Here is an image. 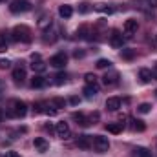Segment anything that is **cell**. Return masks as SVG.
<instances>
[{
    "instance_id": "obj_30",
    "label": "cell",
    "mask_w": 157,
    "mask_h": 157,
    "mask_svg": "<svg viewBox=\"0 0 157 157\" xmlns=\"http://www.w3.org/2000/svg\"><path fill=\"white\" fill-rule=\"evenodd\" d=\"M84 80H86V84H97V77L93 73H86L84 75Z\"/></svg>"
},
{
    "instance_id": "obj_18",
    "label": "cell",
    "mask_w": 157,
    "mask_h": 157,
    "mask_svg": "<svg viewBox=\"0 0 157 157\" xmlns=\"http://www.w3.org/2000/svg\"><path fill=\"white\" fill-rule=\"evenodd\" d=\"M46 68H48V64H46L44 60H33V62H31V70H33L35 73H42V71H46Z\"/></svg>"
},
{
    "instance_id": "obj_36",
    "label": "cell",
    "mask_w": 157,
    "mask_h": 157,
    "mask_svg": "<svg viewBox=\"0 0 157 157\" xmlns=\"http://www.w3.org/2000/svg\"><path fill=\"white\" fill-rule=\"evenodd\" d=\"M4 157H18V154H17V152H6Z\"/></svg>"
},
{
    "instance_id": "obj_8",
    "label": "cell",
    "mask_w": 157,
    "mask_h": 157,
    "mask_svg": "<svg viewBox=\"0 0 157 157\" xmlns=\"http://www.w3.org/2000/svg\"><path fill=\"white\" fill-rule=\"evenodd\" d=\"M55 133L60 137V139H70V135H71V130H70V124L68 122H57V126H55Z\"/></svg>"
},
{
    "instance_id": "obj_34",
    "label": "cell",
    "mask_w": 157,
    "mask_h": 157,
    "mask_svg": "<svg viewBox=\"0 0 157 157\" xmlns=\"http://www.w3.org/2000/svg\"><path fill=\"white\" fill-rule=\"evenodd\" d=\"M4 93H6V84H4V80L0 78V99L4 97Z\"/></svg>"
},
{
    "instance_id": "obj_4",
    "label": "cell",
    "mask_w": 157,
    "mask_h": 157,
    "mask_svg": "<svg viewBox=\"0 0 157 157\" xmlns=\"http://www.w3.org/2000/svg\"><path fill=\"white\" fill-rule=\"evenodd\" d=\"M31 9V4L28 2V0H11V4H9V11L11 13H26V11H29Z\"/></svg>"
},
{
    "instance_id": "obj_32",
    "label": "cell",
    "mask_w": 157,
    "mask_h": 157,
    "mask_svg": "<svg viewBox=\"0 0 157 157\" xmlns=\"http://www.w3.org/2000/svg\"><path fill=\"white\" fill-rule=\"evenodd\" d=\"M7 68H11V60L2 59V60H0V70H7Z\"/></svg>"
},
{
    "instance_id": "obj_28",
    "label": "cell",
    "mask_w": 157,
    "mask_h": 157,
    "mask_svg": "<svg viewBox=\"0 0 157 157\" xmlns=\"http://www.w3.org/2000/svg\"><path fill=\"white\" fill-rule=\"evenodd\" d=\"M110 66H112V62H110L108 59H99V60H97V68H99V70H106V68H110Z\"/></svg>"
},
{
    "instance_id": "obj_6",
    "label": "cell",
    "mask_w": 157,
    "mask_h": 157,
    "mask_svg": "<svg viewBox=\"0 0 157 157\" xmlns=\"http://www.w3.org/2000/svg\"><path fill=\"white\" fill-rule=\"evenodd\" d=\"M66 64H68V57H66V53H57V55H53V57L49 59V66H53V68H57V70L64 68Z\"/></svg>"
},
{
    "instance_id": "obj_37",
    "label": "cell",
    "mask_w": 157,
    "mask_h": 157,
    "mask_svg": "<svg viewBox=\"0 0 157 157\" xmlns=\"http://www.w3.org/2000/svg\"><path fill=\"white\" fill-rule=\"evenodd\" d=\"M146 2H148L150 7H157V0H146Z\"/></svg>"
},
{
    "instance_id": "obj_23",
    "label": "cell",
    "mask_w": 157,
    "mask_h": 157,
    "mask_svg": "<svg viewBox=\"0 0 157 157\" xmlns=\"http://www.w3.org/2000/svg\"><path fill=\"white\" fill-rule=\"evenodd\" d=\"M106 130L110 133H121L122 132V122H110V124H106Z\"/></svg>"
},
{
    "instance_id": "obj_31",
    "label": "cell",
    "mask_w": 157,
    "mask_h": 157,
    "mask_svg": "<svg viewBox=\"0 0 157 157\" xmlns=\"http://www.w3.org/2000/svg\"><path fill=\"white\" fill-rule=\"evenodd\" d=\"M66 78H68L66 73H59V75L55 77V84H64V82H66Z\"/></svg>"
},
{
    "instance_id": "obj_33",
    "label": "cell",
    "mask_w": 157,
    "mask_h": 157,
    "mask_svg": "<svg viewBox=\"0 0 157 157\" xmlns=\"http://www.w3.org/2000/svg\"><path fill=\"white\" fill-rule=\"evenodd\" d=\"M90 9H91V7H90V4H88V2H84V4H80V7H78V11H80V13H88Z\"/></svg>"
},
{
    "instance_id": "obj_42",
    "label": "cell",
    "mask_w": 157,
    "mask_h": 157,
    "mask_svg": "<svg viewBox=\"0 0 157 157\" xmlns=\"http://www.w3.org/2000/svg\"><path fill=\"white\" fill-rule=\"evenodd\" d=\"M0 122H2V110H0Z\"/></svg>"
},
{
    "instance_id": "obj_1",
    "label": "cell",
    "mask_w": 157,
    "mask_h": 157,
    "mask_svg": "<svg viewBox=\"0 0 157 157\" xmlns=\"http://www.w3.org/2000/svg\"><path fill=\"white\" fill-rule=\"evenodd\" d=\"M26 113H28V106H26L24 101L15 99V101L9 102V106H7V115H9V117L20 119V117H24Z\"/></svg>"
},
{
    "instance_id": "obj_24",
    "label": "cell",
    "mask_w": 157,
    "mask_h": 157,
    "mask_svg": "<svg viewBox=\"0 0 157 157\" xmlns=\"http://www.w3.org/2000/svg\"><path fill=\"white\" fill-rule=\"evenodd\" d=\"M93 9L99 11V13H106V15H112L113 13V9L110 6H106V4H97V6H93Z\"/></svg>"
},
{
    "instance_id": "obj_22",
    "label": "cell",
    "mask_w": 157,
    "mask_h": 157,
    "mask_svg": "<svg viewBox=\"0 0 157 157\" xmlns=\"http://www.w3.org/2000/svg\"><path fill=\"white\" fill-rule=\"evenodd\" d=\"M132 130L133 132H144L146 130V124L139 119H132Z\"/></svg>"
},
{
    "instance_id": "obj_15",
    "label": "cell",
    "mask_w": 157,
    "mask_h": 157,
    "mask_svg": "<svg viewBox=\"0 0 157 157\" xmlns=\"http://www.w3.org/2000/svg\"><path fill=\"white\" fill-rule=\"evenodd\" d=\"M132 157H152V152L144 146H137V148H133Z\"/></svg>"
},
{
    "instance_id": "obj_43",
    "label": "cell",
    "mask_w": 157,
    "mask_h": 157,
    "mask_svg": "<svg viewBox=\"0 0 157 157\" xmlns=\"http://www.w3.org/2000/svg\"><path fill=\"white\" fill-rule=\"evenodd\" d=\"M4 2H7V0H0V4H4Z\"/></svg>"
},
{
    "instance_id": "obj_27",
    "label": "cell",
    "mask_w": 157,
    "mask_h": 157,
    "mask_svg": "<svg viewBox=\"0 0 157 157\" xmlns=\"http://www.w3.org/2000/svg\"><path fill=\"white\" fill-rule=\"evenodd\" d=\"M121 57H122L124 60H132V59L135 57V51H133V49H122V51H121Z\"/></svg>"
},
{
    "instance_id": "obj_41",
    "label": "cell",
    "mask_w": 157,
    "mask_h": 157,
    "mask_svg": "<svg viewBox=\"0 0 157 157\" xmlns=\"http://www.w3.org/2000/svg\"><path fill=\"white\" fill-rule=\"evenodd\" d=\"M152 75H154V78H157V62H155V66H154V71H152Z\"/></svg>"
},
{
    "instance_id": "obj_3",
    "label": "cell",
    "mask_w": 157,
    "mask_h": 157,
    "mask_svg": "<svg viewBox=\"0 0 157 157\" xmlns=\"http://www.w3.org/2000/svg\"><path fill=\"white\" fill-rule=\"evenodd\" d=\"M91 148H95V152H99V154L108 152V150H110V141H108V137H104V135H95Z\"/></svg>"
},
{
    "instance_id": "obj_35",
    "label": "cell",
    "mask_w": 157,
    "mask_h": 157,
    "mask_svg": "<svg viewBox=\"0 0 157 157\" xmlns=\"http://www.w3.org/2000/svg\"><path fill=\"white\" fill-rule=\"evenodd\" d=\"M44 130H46V132H49V133H55V126H53V124H46V126H44Z\"/></svg>"
},
{
    "instance_id": "obj_10",
    "label": "cell",
    "mask_w": 157,
    "mask_h": 157,
    "mask_svg": "<svg viewBox=\"0 0 157 157\" xmlns=\"http://www.w3.org/2000/svg\"><path fill=\"white\" fill-rule=\"evenodd\" d=\"M77 146L82 148V150H90L93 146V137H90V135H78Z\"/></svg>"
},
{
    "instance_id": "obj_25",
    "label": "cell",
    "mask_w": 157,
    "mask_h": 157,
    "mask_svg": "<svg viewBox=\"0 0 157 157\" xmlns=\"http://www.w3.org/2000/svg\"><path fill=\"white\" fill-rule=\"evenodd\" d=\"M49 104H51L53 108L60 110V108H64V106H66V101H64V99H60V97H55V99H51V101H49Z\"/></svg>"
},
{
    "instance_id": "obj_29",
    "label": "cell",
    "mask_w": 157,
    "mask_h": 157,
    "mask_svg": "<svg viewBox=\"0 0 157 157\" xmlns=\"http://www.w3.org/2000/svg\"><path fill=\"white\" fill-rule=\"evenodd\" d=\"M7 49V37L4 33H0V53Z\"/></svg>"
},
{
    "instance_id": "obj_2",
    "label": "cell",
    "mask_w": 157,
    "mask_h": 157,
    "mask_svg": "<svg viewBox=\"0 0 157 157\" xmlns=\"http://www.w3.org/2000/svg\"><path fill=\"white\" fill-rule=\"evenodd\" d=\"M11 39L15 40V42H24V44H28V42H31V29H29L28 26H17V28H13V31H11Z\"/></svg>"
},
{
    "instance_id": "obj_39",
    "label": "cell",
    "mask_w": 157,
    "mask_h": 157,
    "mask_svg": "<svg viewBox=\"0 0 157 157\" xmlns=\"http://www.w3.org/2000/svg\"><path fill=\"white\" fill-rule=\"evenodd\" d=\"M31 60H40V55L39 53H33V55H31Z\"/></svg>"
},
{
    "instance_id": "obj_7",
    "label": "cell",
    "mask_w": 157,
    "mask_h": 157,
    "mask_svg": "<svg viewBox=\"0 0 157 157\" xmlns=\"http://www.w3.org/2000/svg\"><path fill=\"white\" fill-rule=\"evenodd\" d=\"M137 28H139L137 20H135V18H128V20L124 22V26H122V31H124L126 37H133V35L137 33Z\"/></svg>"
},
{
    "instance_id": "obj_9",
    "label": "cell",
    "mask_w": 157,
    "mask_h": 157,
    "mask_svg": "<svg viewBox=\"0 0 157 157\" xmlns=\"http://www.w3.org/2000/svg\"><path fill=\"white\" fill-rule=\"evenodd\" d=\"M110 44L113 46V48H122V44H124V37H122V33L119 31V29H113L112 31V35H110Z\"/></svg>"
},
{
    "instance_id": "obj_13",
    "label": "cell",
    "mask_w": 157,
    "mask_h": 157,
    "mask_svg": "<svg viewBox=\"0 0 157 157\" xmlns=\"http://www.w3.org/2000/svg\"><path fill=\"white\" fill-rule=\"evenodd\" d=\"M117 80H119V73L117 71H110V73H106L102 77V84L104 86H113V84H117Z\"/></svg>"
},
{
    "instance_id": "obj_17",
    "label": "cell",
    "mask_w": 157,
    "mask_h": 157,
    "mask_svg": "<svg viewBox=\"0 0 157 157\" xmlns=\"http://www.w3.org/2000/svg\"><path fill=\"white\" fill-rule=\"evenodd\" d=\"M152 71L148 70V68H141L139 70V78H141V82H144V84H148L150 80H152Z\"/></svg>"
},
{
    "instance_id": "obj_19",
    "label": "cell",
    "mask_w": 157,
    "mask_h": 157,
    "mask_svg": "<svg viewBox=\"0 0 157 157\" xmlns=\"http://www.w3.org/2000/svg\"><path fill=\"white\" fill-rule=\"evenodd\" d=\"M13 78H15V82H24V78H26V70H24V68H15V70H13Z\"/></svg>"
},
{
    "instance_id": "obj_5",
    "label": "cell",
    "mask_w": 157,
    "mask_h": 157,
    "mask_svg": "<svg viewBox=\"0 0 157 157\" xmlns=\"http://www.w3.org/2000/svg\"><path fill=\"white\" fill-rule=\"evenodd\" d=\"M71 119L73 121H77V124H80V126H90L95 119H99V115L95 113V115H90V117H86L84 113H80V112H75V113H71Z\"/></svg>"
},
{
    "instance_id": "obj_26",
    "label": "cell",
    "mask_w": 157,
    "mask_h": 157,
    "mask_svg": "<svg viewBox=\"0 0 157 157\" xmlns=\"http://www.w3.org/2000/svg\"><path fill=\"white\" fill-rule=\"evenodd\" d=\"M137 112L143 113V115H144V113H150V112H152V104H150V102H143V104L137 106Z\"/></svg>"
},
{
    "instance_id": "obj_11",
    "label": "cell",
    "mask_w": 157,
    "mask_h": 157,
    "mask_svg": "<svg viewBox=\"0 0 157 157\" xmlns=\"http://www.w3.org/2000/svg\"><path fill=\"white\" fill-rule=\"evenodd\" d=\"M33 146L37 148V152H40V154H44V152L49 150V143H48L44 137H37V139L33 141Z\"/></svg>"
},
{
    "instance_id": "obj_14",
    "label": "cell",
    "mask_w": 157,
    "mask_h": 157,
    "mask_svg": "<svg viewBox=\"0 0 157 157\" xmlns=\"http://www.w3.org/2000/svg\"><path fill=\"white\" fill-rule=\"evenodd\" d=\"M119 108H121V99H119V97H110V99H106V110H108V112H117Z\"/></svg>"
},
{
    "instance_id": "obj_40",
    "label": "cell",
    "mask_w": 157,
    "mask_h": 157,
    "mask_svg": "<svg viewBox=\"0 0 157 157\" xmlns=\"http://www.w3.org/2000/svg\"><path fill=\"white\" fill-rule=\"evenodd\" d=\"M70 102H71V104H78V99H77V97H71V99H70Z\"/></svg>"
},
{
    "instance_id": "obj_12",
    "label": "cell",
    "mask_w": 157,
    "mask_h": 157,
    "mask_svg": "<svg viewBox=\"0 0 157 157\" xmlns=\"http://www.w3.org/2000/svg\"><path fill=\"white\" fill-rule=\"evenodd\" d=\"M82 93H84V97H86V99H93V97L99 93V86H97V84H86Z\"/></svg>"
},
{
    "instance_id": "obj_20",
    "label": "cell",
    "mask_w": 157,
    "mask_h": 157,
    "mask_svg": "<svg viewBox=\"0 0 157 157\" xmlns=\"http://www.w3.org/2000/svg\"><path fill=\"white\" fill-rule=\"evenodd\" d=\"M31 88H44L46 86V78L42 77V75H35V77L31 78Z\"/></svg>"
},
{
    "instance_id": "obj_16",
    "label": "cell",
    "mask_w": 157,
    "mask_h": 157,
    "mask_svg": "<svg viewBox=\"0 0 157 157\" xmlns=\"http://www.w3.org/2000/svg\"><path fill=\"white\" fill-rule=\"evenodd\" d=\"M59 15H60L62 18H70V17L73 15V7L68 6V4H62V6L59 7Z\"/></svg>"
},
{
    "instance_id": "obj_38",
    "label": "cell",
    "mask_w": 157,
    "mask_h": 157,
    "mask_svg": "<svg viewBox=\"0 0 157 157\" xmlns=\"http://www.w3.org/2000/svg\"><path fill=\"white\" fill-rule=\"evenodd\" d=\"M73 55H75V59H80V57H84V51H75Z\"/></svg>"
},
{
    "instance_id": "obj_21",
    "label": "cell",
    "mask_w": 157,
    "mask_h": 157,
    "mask_svg": "<svg viewBox=\"0 0 157 157\" xmlns=\"http://www.w3.org/2000/svg\"><path fill=\"white\" fill-rule=\"evenodd\" d=\"M39 28L40 29H49L51 28V17H48V15H42L39 20Z\"/></svg>"
}]
</instances>
